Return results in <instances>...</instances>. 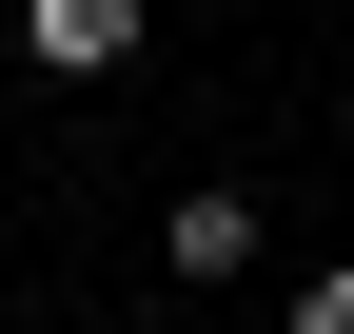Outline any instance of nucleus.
I'll return each instance as SVG.
<instances>
[{
    "label": "nucleus",
    "mask_w": 354,
    "mask_h": 334,
    "mask_svg": "<svg viewBox=\"0 0 354 334\" xmlns=\"http://www.w3.org/2000/svg\"><path fill=\"white\" fill-rule=\"evenodd\" d=\"M20 39L59 79H118V59H138V0H20Z\"/></svg>",
    "instance_id": "nucleus-1"
},
{
    "label": "nucleus",
    "mask_w": 354,
    "mask_h": 334,
    "mask_svg": "<svg viewBox=\"0 0 354 334\" xmlns=\"http://www.w3.org/2000/svg\"><path fill=\"white\" fill-rule=\"evenodd\" d=\"M158 256H177V275H256V197H177Z\"/></svg>",
    "instance_id": "nucleus-2"
},
{
    "label": "nucleus",
    "mask_w": 354,
    "mask_h": 334,
    "mask_svg": "<svg viewBox=\"0 0 354 334\" xmlns=\"http://www.w3.org/2000/svg\"><path fill=\"white\" fill-rule=\"evenodd\" d=\"M295 334H354V275H295Z\"/></svg>",
    "instance_id": "nucleus-3"
}]
</instances>
